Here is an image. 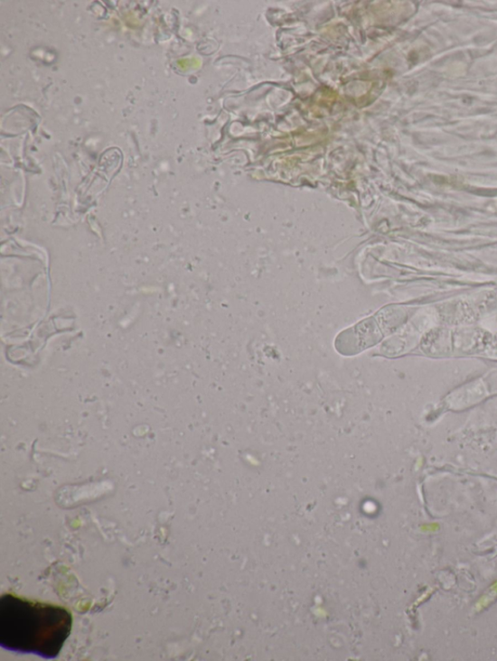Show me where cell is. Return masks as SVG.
<instances>
[{"label": "cell", "mask_w": 497, "mask_h": 661, "mask_svg": "<svg viewBox=\"0 0 497 661\" xmlns=\"http://www.w3.org/2000/svg\"><path fill=\"white\" fill-rule=\"evenodd\" d=\"M72 623L71 613L59 605L10 593L0 600V646L5 650L57 658L70 637Z\"/></svg>", "instance_id": "cell-1"}]
</instances>
